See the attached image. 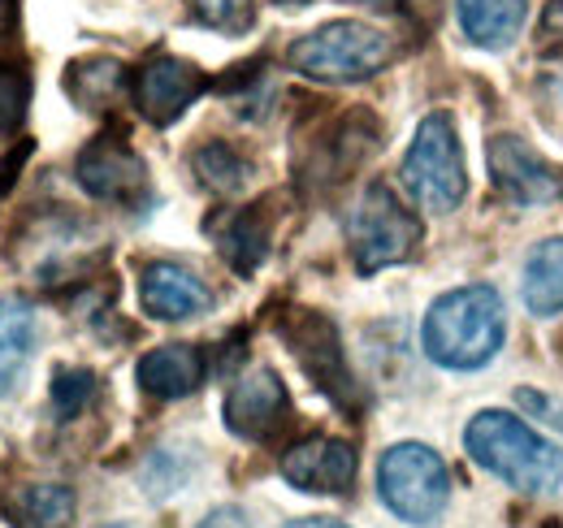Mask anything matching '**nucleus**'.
Here are the masks:
<instances>
[{"instance_id": "c756f323", "label": "nucleus", "mask_w": 563, "mask_h": 528, "mask_svg": "<svg viewBox=\"0 0 563 528\" xmlns=\"http://www.w3.org/2000/svg\"><path fill=\"white\" fill-rule=\"evenodd\" d=\"M109 528H122V525H109Z\"/></svg>"}, {"instance_id": "5701e85b", "label": "nucleus", "mask_w": 563, "mask_h": 528, "mask_svg": "<svg viewBox=\"0 0 563 528\" xmlns=\"http://www.w3.org/2000/svg\"><path fill=\"white\" fill-rule=\"evenodd\" d=\"M26 105H31V78L26 69L0 62V131H18L22 118H26Z\"/></svg>"}, {"instance_id": "ddd939ff", "label": "nucleus", "mask_w": 563, "mask_h": 528, "mask_svg": "<svg viewBox=\"0 0 563 528\" xmlns=\"http://www.w3.org/2000/svg\"><path fill=\"white\" fill-rule=\"evenodd\" d=\"M143 308L156 321H187V317H205L212 308V290L183 264L156 261L143 268L140 282Z\"/></svg>"}, {"instance_id": "20e7f679", "label": "nucleus", "mask_w": 563, "mask_h": 528, "mask_svg": "<svg viewBox=\"0 0 563 528\" xmlns=\"http://www.w3.org/2000/svg\"><path fill=\"white\" fill-rule=\"evenodd\" d=\"M377 494L404 525H438L451 498V476L424 442H399L377 463Z\"/></svg>"}, {"instance_id": "f3484780", "label": "nucleus", "mask_w": 563, "mask_h": 528, "mask_svg": "<svg viewBox=\"0 0 563 528\" xmlns=\"http://www.w3.org/2000/svg\"><path fill=\"white\" fill-rule=\"evenodd\" d=\"M13 528H70L74 525V490L70 485H18L4 498Z\"/></svg>"}, {"instance_id": "9b49d317", "label": "nucleus", "mask_w": 563, "mask_h": 528, "mask_svg": "<svg viewBox=\"0 0 563 528\" xmlns=\"http://www.w3.org/2000/svg\"><path fill=\"white\" fill-rule=\"evenodd\" d=\"M205 74L191 66V62H178V57H152L147 66L135 74V105L143 109L147 122L156 127H169L178 122L205 91Z\"/></svg>"}, {"instance_id": "cd10ccee", "label": "nucleus", "mask_w": 563, "mask_h": 528, "mask_svg": "<svg viewBox=\"0 0 563 528\" xmlns=\"http://www.w3.org/2000/svg\"><path fill=\"white\" fill-rule=\"evenodd\" d=\"M9 18H13V0H0V26H9Z\"/></svg>"}, {"instance_id": "2eb2a0df", "label": "nucleus", "mask_w": 563, "mask_h": 528, "mask_svg": "<svg viewBox=\"0 0 563 528\" xmlns=\"http://www.w3.org/2000/svg\"><path fill=\"white\" fill-rule=\"evenodd\" d=\"M460 26L477 48H507L516 44L525 18H529V0H460Z\"/></svg>"}, {"instance_id": "b1692460", "label": "nucleus", "mask_w": 563, "mask_h": 528, "mask_svg": "<svg viewBox=\"0 0 563 528\" xmlns=\"http://www.w3.org/2000/svg\"><path fill=\"white\" fill-rule=\"evenodd\" d=\"M91 395H96V377L82 373V369H62V373L53 377V411H57L62 420L78 416V411L91 403Z\"/></svg>"}, {"instance_id": "412c9836", "label": "nucleus", "mask_w": 563, "mask_h": 528, "mask_svg": "<svg viewBox=\"0 0 563 528\" xmlns=\"http://www.w3.org/2000/svg\"><path fill=\"white\" fill-rule=\"evenodd\" d=\"M70 91L78 96V105H87V109H109V105L126 91V69L118 66V62H87V66H74Z\"/></svg>"}, {"instance_id": "4be33fe9", "label": "nucleus", "mask_w": 563, "mask_h": 528, "mask_svg": "<svg viewBox=\"0 0 563 528\" xmlns=\"http://www.w3.org/2000/svg\"><path fill=\"white\" fill-rule=\"evenodd\" d=\"M191 472H196V460L183 447H161V451H152V460L143 463V494L147 498H169L191 481Z\"/></svg>"}, {"instance_id": "4468645a", "label": "nucleus", "mask_w": 563, "mask_h": 528, "mask_svg": "<svg viewBox=\"0 0 563 528\" xmlns=\"http://www.w3.org/2000/svg\"><path fill=\"white\" fill-rule=\"evenodd\" d=\"M205 351L187 342H165L140 360V386L156 398H187L205 386Z\"/></svg>"}, {"instance_id": "39448f33", "label": "nucleus", "mask_w": 563, "mask_h": 528, "mask_svg": "<svg viewBox=\"0 0 563 528\" xmlns=\"http://www.w3.org/2000/svg\"><path fill=\"white\" fill-rule=\"evenodd\" d=\"M404 187L429 212H455L468 196L464 147L455 139V122L446 113H429L404 156Z\"/></svg>"}, {"instance_id": "6e6552de", "label": "nucleus", "mask_w": 563, "mask_h": 528, "mask_svg": "<svg viewBox=\"0 0 563 528\" xmlns=\"http://www.w3.org/2000/svg\"><path fill=\"white\" fill-rule=\"evenodd\" d=\"M490 178L494 187L520 208H542L563 196V174L547 165L520 134H494L490 139Z\"/></svg>"}, {"instance_id": "9d476101", "label": "nucleus", "mask_w": 563, "mask_h": 528, "mask_svg": "<svg viewBox=\"0 0 563 528\" xmlns=\"http://www.w3.org/2000/svg\"><path fill=\"white\" fill-rule=\"evenodd\" d=\"M78 187L96 199L135 204L147 191V169L118 134H100L78 152Z\"/></svg>"}, {"instance_id": "a878e982", "label": "nucleus", "mask_w": 563, "mask_h": 528, "mask_svg": "<svg viewBox=\"0 0 563 528\" xmlns=\"http://www.w3.org/2000/svg\"><path fill=\"white\" fill-rule=\"evenodd\" d=\"M200 528H252V520H247L239 507H217Z\"/></svg>"}, {"instance_id": "393cba45", "label": "nucleus", "mask_w": 563, "mask_h": 528, "mask_svg": "<svg viewBox=\"0 0 563 528\" xmlns=\"http://www.w3.org/2000/svg\"><path fill=\"white\" fill-rule=\"evenodd\" d=\"M191 9L212 31H243L252 22V0H191Z\"/></svg>"}, {"instance_id": "7ed1b4c3", "label": "nucleus", "mask_w": 563, "mask_h": 528, "mask_svg": "<svg viewBox=\"0 0 563 528\" xmlns=\"http://www.w3.org/2000/svg\"><path fill=\"white\" fill-rule=\"evenodd\" d=\"M286 62L317 82H360L395 62V40L368 22H330L295 40Z\"/></svg>"}, {"instance_id": "dca6fc26", "label": "nucleus", "mask_w": 563, "mask_h": 528, "mask_svg": "<svg viewBox=\"0 0 563 528\" xmlns=\"http://www.w3.org/2000/svg\"><path fill=\"white\" fill-rule=\"evenodd\" d=\"M35 355V312L26 299H0V398L13 395Z\"/></svg>"}, {"instance_id": "6ab92c4d", "label": "nucleus", "mask_w": 563, "mask_h": 528, "mask_svg": "<svg viewBox=\"0 0 563 528\" xmlns=\"http://www.w3.org/2000/svg\"><path fill=\"white\" fill-rule=\"evenodd\" d=\"M525 308L533 317L563 312V239H547L525 261Z\"/></svg>"}, {"instance_id": "aec40b11", "label": "nucleus", "mask_w": 563, "mask_h": 528, "mask_svg": "<svg viewBox=\"0 0 563 528\" xmlns=\"http://www.w3.org/2000/svg\"><path fill=\"white\" fill-rule=\"evenodd\" d=\"M196 174H200V183H205L209 191H217V196H234V191L247 187V178H252V161L239 156L230 143H205V147L196 152Z\"/></svg>"}, {"instance_id": "f03ea898", "label": "nucleus", "mask_w": 563, "mask_h": 528, "mask_svg": "<svg viewBox=\"0 0 563 528\" xmlns=\"http://www.w3.org/2000/svg\"><path fill=\"white\" fill-rule=\"evenodd\" d=\"M464 447L473 463H482L520 494L563 490V451L511 411H477L464 429Z\"/></svg>"}, {"instance_id": "bb28decb", "label": "nucleus", "mask_w": 563, "mask_h": 528, "mask_svg": "<svg viewBox=\"0 0 563 528\" xmlns=\"http://www.w3.org/2000/svg\"><path fill=\"white\" fill-rule=\"evenodd\" d=\"M282 528H347L343 520H325V516H308V520H290Z\"/></svg>"}, {"instance_id": "0eeeda50", "label": "nucleus", "mask_w": 563, "mask_h": 528, "mask_svg": "<svg viewBox=\"0 0 563 528\" xmlns=\"http://www.w3.org/2000/svg\"><path fill=\"white\" fill-rule=\"evenodd\" d=\"M278 333L295 351V360L303 364V373L339 407H347V411L360 407V386H355L352 369L343 360V342H339V330L330 317H321L312 308H295L278 321Z\"/></svg>"}, {"instance_id": "1a4fd4ad", "label": "nucleus", "mask_w": 563, "mask_h": 528, "mask_svg": "<svg viewBox=\"0 0 563 528\" xmlns=\"http://www.w3.org/2000/svg\"><path fill=\"white\" fill-rule=\"evenodd\" d=\"M286 420H290V395L274 369H252L247 377L234 382V391L225 398L230 433H239L247 442H269L286 429Z\"/></svg>"}, {"instance_id": "f257e3e1", "label": "nucleus", "mask_w": 563, "mask_h": 528, "mask_svg": "<svg viewBox=\"0 0 563 528\" xmlns=\"http://www.w3.org/2000/svg\"><path fill=\"white\" fill-rule=\"evenodd\" d=\"M507 338V312L494 286H460L442 295L424 317V355L451 373H473L490 364Z\"/></svg>"}, {"instance_id": "423d86ee", "label": "nucleus", "mask_w": 563, "mask_h": 528, "mask_svg": "<svg viewBox=\"0 0 563 528\" xmlns=\"http://www.w3.org/2000/svg\"><path fill=\"white\" fill-rule=\"evenodd\" d=\"M347 239L360 273H377L404 264L421 243V221L399 204L386 183H373L347 217Z\"/></svg>"}, {"instance_id": "f8f14e48", "label": "nucleus", "mask_w": 563, "mask_h": 528, "mask_svg": "<svg viewBox=\"0 0 563 528\" xmlns=\"http://www.w3.org/2000/svg\"><path fill=\"white\" fill-rule=\"evenodd\" d=\"M282 476L308 494H347L355 481V451L339 438H303L282 455Z\"/></svg>"}, {"instance_id": "a211bd4d", "label": "nucleus", "mask_w": 563, "mask_h": 528, "mask_svg": "<svg viewBox=\"0 0 563 528\" xmlns=\"http://www.w3.org/2000/svg\"><path fill=\"white\" fill-rule=\"evenodd\" d=\"M217 252L225 256V264L234 273H256L265 256H269V226L256 208H243V212H230L221 226H217Z\"/></svg>"}, {"instance_id": "c85d7f7f", "label": "nucleus", "mask_w": 563, "mask_h": 528, "mask_svg": "<svg viewBox=\"0 0 563 528\" xmlns=\"http://www.w3.org/2000/svg\"><path fill=\"white\" fill-rule=\"evenodd\" d=\"M286 4H303V0H286Z\"/></svg>"}]
</instances>
